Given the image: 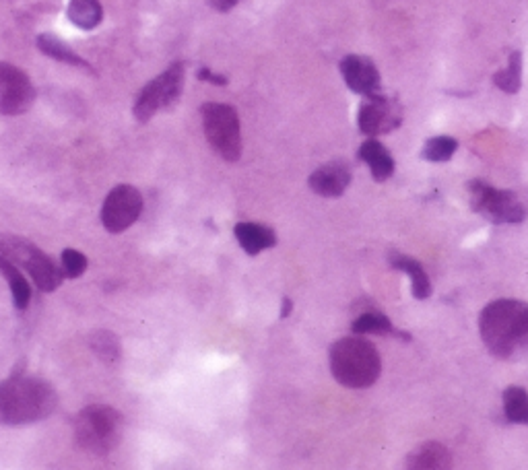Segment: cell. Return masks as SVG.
<instances>
[{"mask_svg": "<svg viewBox=\"0 0 528 470\" xmlns=\"http://www.w3.org/2000/svg\"><path fill=\"white\" fill-rule=\"evenodd\" d=\"M388 262L392 268H399V271L409 275L411 291L415 299H427L429 295H432V281H429V275L425 273V268L419 260L392 250L388 254Z\"/></svg>", "mask_w": 528, "mask_h": 470, "instance_id": "cell-16", "label": "cell"}, {"mask_svg": "<svg viewBox=\"0 0 528 470\" xmlns=\"http://www.w3.org/2000/svg\"><path fill=\"white\" fill-rule=\"evenodd\" d=\"M293 310V301L289 297H283V308H281V318H287Z\"/></svg>", "mask_w": 528, "mask_h": 470, "instance_id": "cell-29", "label": "cell"}, {"mask_svg": "<svg viewBox=\"0 0 528 470\" xmlns=\"http://www.w3.org/2000/svg\"><path fill=\"white\" fill-rule=\"evenodd\" d=\"M66 17H69V21L75 27L83 31H91L102 23L104 7L99 0H71L69 9H66Z\"/></svg>", "mask_w": 528, "mask_h": 470, "instance_id": "cell-20", "label": "cell"}, {"mask_svg": "<svg viewBox=\"0 0 528 470\" xmlns=\"http://www.w3.org/2000/svg\"><path fill=\"white\" fill-rule=\"evenodd\" d=\"M310 188L322 198H339L351 184V170L343 161H330L310 176Z\"/></svg>", "mask_w": 528, "mask_h": 470, "instance_id": "cell-13", "label": "cell"}, {"mask_svg": "<svg viewBox=\"0 0 528 470\" xmlns=\"http://www.w3.org/2000/svg\"><path fill=\"white\" fill-rule=\"evenodd\" d=\"M0 254L9 258L13 264L25 268L31 281L44 293L56 291L66 279L62 266H58L36 244L19 238V235H0Z\"/></svg>", "mask_w": 528, "mask_h": 470, "instance_id": "cell-5", "label": "cell"}, {"mask_svg": "<svg viewBox=\"0 0 528 470\" xmlns=\"http://www.w3.org/2000/svg\"><path fill=\"white\" fill-rule=\"evenodd\" d=\"M36 44H38V50L42 54H46L48 58H52L56 62H62V64H69V66H77V69L95 75L93 66L83 56H79L64 40L56 38L54 33H42V36H38Z\"/></svg>", "mask_w": 528, "mask_h": 470, "instance_id": "cell-15", "label": "cell"}, {"mask_svg": "<svg viewBox=\"0 0 528 470\" xmlns=\"http://www.w3.org/2000/svg\"><path fill=\"white\" fill-rule=\"evenodd\" d=\"M359 130L368 137H380L388 134L403 124V106L399 99L386 97L382 93L366 97V102L359 106L357 114Z\"/></svg>", "mask_w": 528, "mask_h": 470, "instance_id": "cell-11", "label": "cell"}, {"mask_svg": "<svg viewBox=\"0 0 528 470\" xmlns=\"http://www.w3.org/2000/svg\"><path fill=\"white\" fill-rule=\"evenodd\" d=\"M186 81V64L174 62L165 69L161 75L151 79L137 95L135 106H132V114L139 122H149L155 114L170 110L178 104V99L184 91Z\"/></svg>", "mask_w": 528, "mask_h": 470, "instance_id": "cell-7", "label": "cell"}, {"mask_svg": "<svg viewBox=\"0 0 528 470\" xmlns=\"http://www.w3.org/2000/svg\"><path fill=\"white\" fill-rule=\"evenodd\" d=\"M493 85L504 93H518L522 87V52L514 50L508 58V66L504 71L493 75Z\"/></svg>", "mask_w": 528, "mask_h": 470, "instance_id": "cell-24", "label": "cell"}, {"mask_svg": "<svg viewBox=\"0 0 528 470\" xmlns=\"http://www.w3.org/2000/svg\"><path fill=\"white\" fill-rule=\"evenodd\" d=\"M353 334H363V337H366V334H378V337H399L403 341H411V334L409 332H401V330H396L390 322L388 316H384L382 312H366V314H361L359 318L353 320V326H351Z\"/></svg>", "mask_w": 528, "mask_h": 470, "instance_id": "cell-19", "label": "cell"}, {"mask_svg": "<svg viewBox=\"0 0 528 470\" xmlns=\"http://www.w3.org/2000/svg\"><path fill=\"white\" fill-rule=\"evenodd\" d=\"M143 213V196L130 186L120 184L110 190L102 205V223L110 233H122L139 221Z\"/></svg>", "mask_w": 528, "mask_h": 470, "instance_id": "cell-10", "label": "cell"}, {"mask_svg": "<svg viewBox=\"0 0 528 470\" xmlns=\"http://www.w3.org/2000/svg\"><path fill=\"white\" fill-rule=\"evenodd\" d=\"M196 79H198V81H203V83L217 85V87H223V85H227V77L213 73V71L209 69V66H201V69L196 71Z\"/></svg>", "mask_w": 528, "mask_h": 470, "instance_id": "cell-27", "label": "cell"}, {"mask_svg": "<svg viewBox=\"0 0 528 470\" xmlns=\"http://www.w3.org/2000/svg\"><path fill=\"white\" fill-rule=\"evenodd\" d=\"M203 130L211 149L229 163H236L242 157V124L238 110L229 104H203L201 106Z\"/></svg>", "mask_w": 528, "mask_h": 470, "instance_id": "cell-6", "label": "cell"}, {"mask_svg": "<svg viewBox=\"0 0 528 470\" xmlns=\"http://www.w3.org/2000/svg\"><path fill=\"white\" fill-rule=\"evenodd\" d=\"M458 149V141L452 137H434L425 141L421 157L429 163H444L448 161Z\"/></svg>", "mask_w": 528, "mask_h": 470, "instance_id": "cell-25", "label": "cell"}, {"mask_svg": "<svg viewBox=\"0 0 528 470\" xmlns=\"http://www.w3.org/2000/svg\"><path fill=\"white\" fill-rule=\"evenodd\" d=\"M58 407V394L42 378L15 374L0 382V427H25L48 419Z\"/></svg>", "mask_w": 528, "mask_h": 470, "instance_id": "cell-2", "label": "cell"}, {"mask_svg": "<svg viewBox=\"0 0 528 470\" xmlns=\"http://www.w3.org/2000/svg\"><path fill=\"white\" fill-rule=\"evenodd\" d=\"M238 3H242V0H209V5L219 11V13H227L234 9Z\"/></svg>", "mask_w": 528, "mask_h": 470, "instance_id": "cell-28", "label": "cell"}, {"mask_svg": "<svg viewBox=\"0 0 528 470\" xmlns=\"http://www.w3.org/2000/svg\"><path fill=\"white\" fill-rule=\"evenodd\" d=\"M504 413L510 423L528 425V392L522 386H508L504 390Z\"/></svg>", "mask_w": 528, "mask_h": 470, "instance_id": "cell-23", "label": "cell"}, {"mask_svg": "<svg viewBox=\"0 0 528 470\" xmlns=\"http://www.w3.org/2000/svg\"><path fill=\"white\" fill-rule=\"evenodd\" d=\"M328 363L333 378L351 390L374 386L382 374L380 351L363 334L339 339L328 351Z\"/></svg>", "mask_w": 528, "mask_h": 470, "instance_id": "cell-3", "label": "cell"}, {"mask_svg": "<svg viewBox=\"0 0 528 470\" xmlns=\"http://www.w3.org/2000/svg\"><path fill=\"white\" fill-rule=\"evenodd\" d=\"M234 235L248 256H258L260 252L277 246V233L262 223L242 221L234 227Z\"/></svg>", "mask_w": 528, "mask_h": 470, "instance_id": "cell-14", "label": "cell"}, {"mask_svg": "<svg viewBox=\"0 0 528 470\" xmlns=\"http://www.w3.org/2000/svg\"><path fill=\"white\" fill-rule=\"evenodd\" d=\"M407 466L415 470H438L452 466L450 450L440 442H425L407 456Z\"/></svg>", "mask_w": 528, "mask_h": 470, "instance_id": "cell-18", "label": "cell"}, {"mask_svg": "<svg viewBox=\"0 0 528 470\" xmlns=\"http://www.w3.org/2000/svg\"><path fill=\"white\" fill-rule=\"evenodd\" d=\"M36 102V87L19 66L0 60V116H21Z\"/></svg>", "mask_w": 528, "mask_h": 470, "instance_id": "cell-9", "label": "cell"}, {"mask_svg": "<svg viewBox=\"0 0 528 470\" xmlns=\"http://www.w3.org/2000/svg\"><path fill=\"white\" fill-rule=\"evenodd\" d=\"M343 81L347 87L363 97H372L382 93V77L376 69L372 58L361 56V54H349L339 64Z\"/></svg>", "mask_w": 528, "mask_h": 470, "instance_id": "cell-12", "label": "cell"}, {"mask_svg": "<svg viewBox=\"0 0 528 470\" xmlns=\"http://www.w3.org/2000/svg\"><path fill=\"white\" fill-rule=\"evenodd\" d=\"M0 275L5 277V281L11 287L13 293V304L17 310H27L31 304V287L25 281L23 273L17 268V264H13L9 258H5L0 254Z\"/></svg>", "mask_w": 528, "mask_h": 470, "instance_id": "cell-21", "label": "cell"}, {"mask_svg": "<svg viewBox=\"0 0 528 470\" xmlns=\"http://www.w3.org/2000/svg\"><path fill=\"white\" fill-rule=\"evenodd\" d=\"M124 419L108 405L85 407L75 419V440L91 456L112 454L122 438Z\"/></svg>", "mask_w": 528, "mask_h": 470, "instance_id": "cell-4", "label": "cell"}, {"mask_svg": "<svg viewBox=\"0 0 528 470\" xmlns=\"http://www.w3.org/2000/svg\"><path fill=\"white\" fill-rule=\"evenodd\" d=\"M471 209L493 225H514L526 219V209L518 196L510 190H500L483 180L467 184Z\"/></svg>", "mask_w": 528, "mask_h": 470, "instance_id": "cell-8", "label": "cell"}, {"mask_svg": "<svg viewBox=\"0 0 528 470\" xmlns=\"http://www.w3.org/2000/svg\"><path fill=\"white\" fill-rule=\"evenodd\" d=\"M62 271H64V277L66 279H79L85 271H87V256L75 248H66L62 250Z\"/></svg>", "mask_w": 528, "mask_h": 470, "instance_id": "cell-26", "label": "cell"}, {"mask_svg": "<svg viewBox=\"0 0 528 470\" xmlns=\"http://www.w3.org/2000/svg\"><path fill=\"white\" fill-rule=\"evenodd\" d=\"M359 159L370 167L372 178L376 182H386L394 174V159L390 151L376 139H370L359 147Z\"/></svg>", "mask_w": 528, "mask_h": 470, "instance_id": "cell-17", "label": "cell"}, {"mask_svg": "<svg viewBox=\"0 0 528 470\" xmlns=\"http://www.w3.org/2000/svg\"><path fill=\"white\" fill-rule=\"evenodd\" d=\"M89 347L97 355V359H102L104 363H118V359L122 357L120 341L110 330H93L89 337Z\"/></svg>", "mask_w": 528, "mask_h": 470, "instance_id": "cell-22", "label": "cell"}, {"mask_svg": "<svg viewBox=\"0 0 528 470\" xmlns=\"http://www.w3.org/2000/svg\"><path fill=\"white\" fill-rule=\"evenodd\" d=\"M479 334L487 351L502 361H528V304L495 299L479 316Z\"/></svg>", "mask_w": 528, "mask_h": 470, "instance_id": "cell-1", "label": "cell"}]
</instances>
